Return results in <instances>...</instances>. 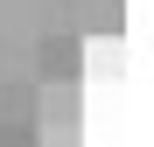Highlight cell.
Here are the masks:
<instances>
[{
	"label": "cell",
	"mask_w": 154,
	"mask_h": 147,
	"mask_svg": "<svg viewBox=\"0 0 154 147\" xmlns=\"http://www.w3.org/2000/svg\"><path fill=\"white\" fill-rule=\"evenodd\" d=\"M35 84H84V42H77L70 28H49L42 35V70Z\"/></svg>",
	"instance_id": "obj_1"
},
{
	"label": "cell",
	"mask_w": 154,
	"mask_h": 147,
	"mask_svg": "<svg viewBox=\"0 0 154 147\" xmlns=\"http://www.w3.org/2000/svg\"><path fill=\"white\" fill-rule=\"evenodd\" d=\"M63 28H84V35H126V0H63Z\"/></svg>",
	"instance_id": "obj_2"
},
{
	"label": "cell",
	"mask_w": 154,
	"mask_h": 147,
	"mask_svg": "<svg viewBox=\"0 0 154 147\" xmlns=\"http://www.w3.org/2000/svg\"><path fill=\"white\" fill-rule=\"evenodd\" d=\"M35 91H42L49 126H77V84H35Z\"/></svg>",
	"instance_id": "obj_3"
}]
</instances>
